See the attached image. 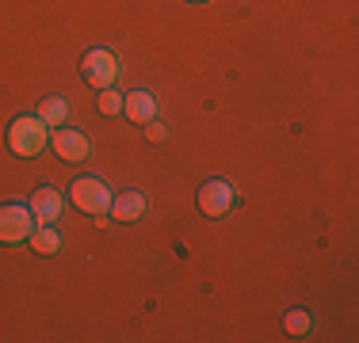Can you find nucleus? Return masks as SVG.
Segmentation results:
<instances>
[{"label":"nucleus","mask_w":359,"mask_h":343,"mask_svg":"<svg viewBox=\"0 0 359 343\" xmlns=\"http://www.w3.org/2000/svg\"><path fill=\"white\" fill-rule=\"evenodd\" d=\"M46 141H50V130H46V122L35 115H20L12 126H8V149L15 153V157H39L42 149H46Z\"/></svg>","instance_id":"nucleus-1"},{"label":"nucleus","mask_w":359,"mask_h":343,"mask_svg":"<svg viewBox=\"0 0 359 343\" xmlns=\"http://www.w3.org/2000/svg\"><path fill=\"white\" fill-rule=\"evenodd\" d=\"M35 214H31V206L23 202H4L0 206V244H23V240H31L35 233Z\"/></svg>","instance_id":"nucleus-2"},{"label":"nucleus","mask_w":359,"mask_h":343,"mask_svg":"<svg viewBox=\"0 0 359 343\" xmlns=\"http://www.w3.org/2000/svg\"><path fill=\"white\" fill-rule=\"evenodd\" d=\"M81 76L92 84V88H111L115 76H118V57L104 46L88 50V54L81 57Z\"/></svg>","instance_id":"nucleus-3"},{"label":"nucleus","mask_w":359,"mask_h":343,"mask_svg":"<svg viewBox=\"0 0 359 343\" xmlns=\"http://www.w3.org/2000/svg\"><path fill=\"white\" fill-rule=\"evenodd\" d=\"M69 202L76 206V210H84V214H107L111 191H107L104 179H96V176H81V179L73 183V191H69Z\"/></svg>","instance_id":"nucleus-4"},{"label":"nucleus","mask_w":359,"mask_h":343,"mask_svg":"<svg viewBox=\"0 0 359 343\" xmlns=\"http://www.w3.org/2000/svg\"><path fill=\"white\" fill-rule=\"evenodd\" d=\"M229 206H233V187H229L226 179H207V183L199 187V210L207 214V218H226Z\"/></svg>","instance_id":"nucleus-5"},{"label":"nucleus","mask_w":359,"mask_h":343,"mask_svg":"<svg viewBox=\"0 0 359 343\" xmlns=\"http://www.w3.org/2000/svg\"><path fill=\"white\" fill-rule=\"evenodd\" d=\"M31 214H35L39 225H54L57 218L65 214V206H69V199H65L62 191H54V187H39L35 195H31Z\"/></svg>","instance_id":"nucleus-6"},{"label":"nucleus","mask_w":359,"mask_h":343,"mask_svg":"<svg viewBox=\"0 0 359 343\" xmlns=\"http://www.w3.org/2000/svg\"><path fill=\"white\" fill-rule=\"evenodd\" d=\"M50 145H54V153L62 160H84L88 157V137H84L81 130H69V126H57V134L50 137Z\"/></svg>","instance_id":"nucleus-7"},{"label":"nucleus","mask_w":359,"mask_h":343,"mask_svg":"<svg viewBox=\"0 0 359 343\" xmlns=\"http://www.w3.org/2000/svg\"><path fill=\"white\" fill-rule=\"evenodd\" d=\"M123 111L130 115V122H153L157 118V96L153 92H145V88H134V92H126L123 96Z\"/></svg>","instance_id":"nucleus-8"},{"label":"nucleus","mask_w":359,"mask_h":343,"mask_svg":"<svg viewBox=\"0 0 359 343\" xmlns=\"http://www.w3.org/2000/svg\"><path fill=\"white\" fill-rule=\"evenodd\" d=\"M111 218L115 221H138L145 214V199L138 191H123V195H111Z\"/></svg>","instance_id":"nucleus-9"},{"label":"nucleus","mask_w":359,"mask_h":343,"mask_svg":"<svg viewBox=\"0 0 359 343\" xmlns=\"http://www.w3.org/2000/svg\"><path fill=\"white\" fill-rule=\"evenodd\" d=\"M39 118L46 126H62L65 118H69V103H65L62 96H46V99L39 103Z\"/></svg>","instance_id":"nucleus-10"},{"label":"nucleus","mask_w":359,"mask_h":343,"mask_svg":"<svg viewBox=\"0 0 359 343\" xmlns=\"http://www.w3.org/2000/svg\"><path fill=\"white\" fill-rule=\"evenodd\" d=\"M31 248H35L39 255H54V252H62V233H57L54 225H42L31 233Z\"/></svg>","instance_id":"nucleus-11"},{"label":"nucleus","mask_w":359,"mask_h":343,"mask_svg":"<svg viewBox=\"0 0 359 343\" xmlns=\"http://www.w3.org/2000/svg\"><path fill=\"white\" fill-rule=\"evenodd\" d=\"M283 328H287V336L302 340L306 332L313 328V321H310V313H306V309H290V313L283 316Z\"/></svg>","instance_id":"nucleus-12"},{"label":"nucleus","mask_w":359,"mask_h":343,"mask_svg":"<svg viewBox=\"0 0 359 343\" xmlns=\"http://www.w3.org/2000/svg\"><path fill=\"white\" fill-rule=\"evenodd\" d=\"M123 111V92H100V115H118Z\"/></svg>","instance_id":"nucleus-13"},{"label":"nucleus","mask_w":359,"mask_h":343,"mask_svg":"<svg viewBox=\"0 0 359 343\" xmlns=\"http://www.w3.org/2000/svg\"><path fill=\"white\" fill-rule=\"evenodd\" d=\"M145 137H149V141H165V137H168V130L157 122V118H153V122H145Z\"/></svg>","instance_id":"nucleus-14"},{"label":"nucleus","mask_w":359,"mask_h":343,"mask_svg":"<svg viewBox=\"0 0 359 343\" xmlns=\"http://www.w3.org/2000/svg\"><path fill=\"white\" fill-rule=\"evenodd\" d=\"M191 4H203V0H191Z\"/></svg>","instance_id":"nucleus-15"}]
</instances>
